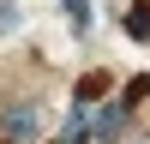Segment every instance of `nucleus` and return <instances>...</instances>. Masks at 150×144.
Instances as JSON below:
<instances>
[{"mask_svg": "<svg viewBox=\"0 0 150 144\" xmlns=\"http://www.w3.org/2000/svg\"><path fill=\"white\" fill-rule=\"evenodd\" d=\"M6 132L12 138H36V108H6Z\"/></svg>", "mask_w": 150, "mask_h": 144, "instance_id": "f257e3e1", "label": "nucleus"}, {"mask_svg": "<svg viewBox=\"0 0 150 144\" xmlns=\"http://www.w3.org/2000/svg\"><path fill=\"white\" fill-rule=\"evenodd\" d=\"M126 30L138 36V42H150V0H138V6L126 12Z\"/></svg>", "mask_w": 150, "mask_h": 144, "instance_id": "f03ea898", "label": "nucleus"}, {"mask_svg": "<svg viewBox=\"0 0 150 144\" xmlns=\"http://www.w3.org/2000/svg\"><path fill=\"white\" fill-rule=\"evenodd\" d=\"M120 126H126V102H120V108H108V114L96 120V138H120Z\"/></svg>", "mask_w": 150, "mask_h": 144, "instance_id": "7ed1b4c3", "label": "nucleus"}]
</instances>
